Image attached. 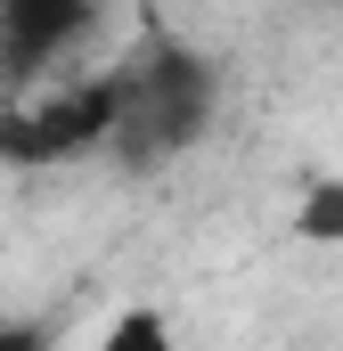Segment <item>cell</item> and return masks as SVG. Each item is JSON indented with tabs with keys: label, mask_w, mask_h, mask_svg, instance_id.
<instances>
[{
	"label": "cell",
	"mask_w": 343,
	"mask_h": 351,
	"mask_svg": "<svg viewBox=\"0 0 343 351\" xmlns=\"http://www.w3.org/2000/svg\"><path fill=\"white\" fill-rule=\"evenodd\" d=\"M115 74H123L115 164H131V172H156V164H172V156H188V147L213 131V114H221V74H213V58L188 49L180 33L139 41Z\"/></svg>",
	"instance_id": "obj_1"
},
{
	"label": "cell",
	"mask_w": 343,
	"mask_h": 351,
	"mask_svg": "<svg viewBox=\"0 0 343 351\" xmlns=\"http://www.w3.org/2000/svg\"><path fill=\"white\" fill-rule=\"evenodd\" d=\"M115 114H123V74H58L41 90H16V106L0 114V164H74L115 147Z\"/></svg>",
	"instance_id": "obj_2"
},
{
	"label": "cell",
	"mask_w": 343,
	"mask_h": 351,
	"mask_svg": "<svg viewBox=\"0 0 343 351\" xmlns=\"http://www.w3.org/2000/svg\"><path fill=\"white\" fill-rule=\"evenodd\" d=\"M98 25V0H0V90H41Z\"/></svg>",
	"instance_id": "obj_3"
},
{
	"label": "cell",
	"mask_w": 343,
	"mask_h": 351,
	"mask_svg": "<svg viewBox=\"0 0 343 351\" xmlns=\"http://www.w3.org/2000/svg\"><path fill=\"white\" fill-rule=\"evenodd\" d=\"M294 237L319 245V254H343V180L335 172L303 188V204H294Z\"/></svg>",
	"instance_id": "obj_4"
},
{
	"label": "cell",
	"mask_w": 343,
	"mask_h": 351,
	"mask_svg": "<svg viewBox=\"0 0 343 351\" xmlns=\"http://www.w3.org/2000/svg\"><path fill=\"white\" fill-rule=\"evenodd\" d=\"M90 351H180V343H172L164 311H123V319H106V335H98Z\"/></svg>",
	"instance_id": "obj_5"
},
{
	"label": "cell",
	"mask_w": 343,
	"mask_h": 351,
	"mask_svg": "<svg viewBox=\"0 0 343 351\" xmlns=\"http://www.w3.org/2000/svg\"><path fill=\"white\" fill-rule=\"evenodd\" d=\"M0 351H58V335L33 327V319H8V327H0Z\"/></svg>",
	"instance_id": "obj_6"
}]
</instances>
